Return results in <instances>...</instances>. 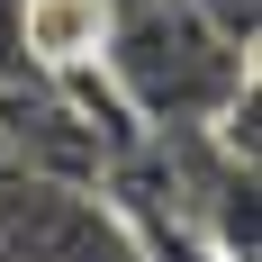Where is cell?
Masks as SVG:
<instances>
[{"instance_id":"obj_1","label":"cell","mask_w":262,"mask_h":262,"mask_svg":"<svg viewBox=\"0 0 262 262\" xmlns=\"http://www.w3.org/2000/svg\"><path fill=\"white\" fill-rule=\"evenodd\" d=\"M108 73V91L127 100V118L145 136L163 127H217V108L235 100L253 73V46H235L226 27H208L190 0H136L118 18L100 27V54H91Z\"/></svg>"},{"instance_id":"obj_2","label":"cell","mask_w":262,"mask_h":262,"mask_svg":"<svg viewBox=\"0 0 262 262\" xmlns=\"http://www.w3.org/2000/svg\"><path fill=\"white\" fill-rule=\"evenodd\" d=\"M0 262H145V244L100 181L0 163Z\"/></svg>"},{"instance_id":"obj_3","label":"cell","mask_w":262,"mask_h":262,"mask_svg":"<svg viewBox=\"0 0 262 262\" xmlns=\"http://www.w3.org/2000/svg\"><path fill=\"white\" fill-rule=\"evenodd\" d=\"M36 73V54H27V0H0V81Z\"/></svg>"},{"instance_id":"obj_4","label":"cell","mask_w":262,"mask_h":262,"mask_svg":"<svg viewBox=\"0 0 262 262\" xmlns=\"http://www.w3.org/2000/svg\"><path fill=\"white\" fill-rule=\"evenodd\" d=\"M208 27H226L235 46H262V0H190Z\"/></svg>"},{"instance_id":"obj_5","label":"cell","mask_w":262,"mask_h":262,"mask_svg":"<svg viewBox=\"0 0 262 262\" xmlns=\"http://www.w3.org/2000/svg\"><path fill=\"white\" fill-rule=\"evenodd\" d=\"M91 9H100V18H118V9H136V0H91Z\"/></svg>"}]
</instances>
